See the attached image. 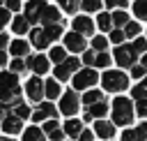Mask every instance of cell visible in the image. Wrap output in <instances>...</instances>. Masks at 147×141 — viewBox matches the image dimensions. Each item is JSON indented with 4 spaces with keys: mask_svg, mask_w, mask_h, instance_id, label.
Returning <instances> with one entry per match:
<instances>
[{
    "mask_svg": "<svg viewBox=\"0 0 147 141\" xmlns=\"http://www.w3.org/2000/svg\"><path fill=\"white\" fill-rule=\"evenodd\" d=\"M0 104L2 106H18L21 104V86L18 76L11 72H0Z\"/></svg>",
    "mask_w": 147,
    "mask_h": 141,
    "instance_id": "cell-1",
    "label": "cell"
},
{
    "mask_svg": "<svg viewBox=\"0 0 147 141\" xmlns=\"http://www.w3.org/2000/svg\"><path fill=\"white\" fill-rule=\"evenodd\" d=\"M133 116H136V109H133V102L129 97H115L113 99V106H110V118H113V125L117 127H126L133 123Z\"/></svg>",
    "mask_w": 147,
    "mask_h": 141,
    "instance_id": "cell-2",
    "label": "cell"
},
{
    "mask_svg": "<svg viewBox=\"0 0 147 141\" xmlns=\"http://www.w3.org/2000/svg\"><path fill=\"white\" fill-rule=\"evenodd\" d=\"M101 86L108 92H122V90L129 88V76L119 69H106L101 74Z\"/></svg>",
    "mask_w": 147,
    "mask_h": 141,
    "instance_id": "cell-3",
    "label": "cell"
},
{
    "mask_svg": "<svg viewBox=\"0 0 147 141\" xmlns=\"http://www.w3.org/2000/svg\"><path fill=\"white\" fill-rule=\"evenodd\" d=\"M96 81H99V74H96V69H92V67H83V69L76 72L74 79H71V83H74L76 90H92Z\"/></svg>",
    "mask_w": 147,
    "mask_h": 141,
    "instance_id": "cell-4",
    "label": "cell"
},
{
    "mask_svg": "<svg viewBox=\"0 0 147 141\" xmlns=\"http://www.w3.org/2000/svg\"><path fill=\"white\" fill-rule=\"evenodd\" d=\"M76 72H80V60L78 58H67L62 65L55 67V81H69V79H74Z\"/></svg>",
    "mask_w": 147,
    "mask_h": 141,
    "instance_id": "cell-5",
    "label": "cell"
},
{
    "mask_svg": "<svg viewBox=\"0 0 147 141\" xmlns=\"http://www.w3.org/2000/svg\"><path fill=\"white\" fill-rule=\"evenodd\" d=\"M78 106H80V97L76 95V90H67L60 97V111L64 116H76L78 113Z\"/></svg>",
    "mask_w": 147,
    "mask_h": 141,
    "instance_id": "cell-6",
    "label": "cell"
},
{
    "mask_svg": "<svg viewBox=\"0 0 147 141\" xmlns=\"http://www.w3.org/2000/svg\"><path fill=\"white\" fill-rule=\"evenodd\" d=\"M115 62L119 67H133L136 65V53L131 49V44H122V46H115V53H113Z\"/></svg>",
    "mask_w": 147,
    "mask_h": 141,
    "instance_id": "cell-7",
    "label": "cell"
},
{
    "mask_svg": "<svg viewBox=\"0 0 147 141\" xmlns=\"http://www.w3.org/2000/svg\"><path fill=\"white\" fill-rule=\"evenodd\" d=\"M44 90H46V81H41L39 76L28 79V83H25V95H28V99H32V102H39V104H41Z\"/></svg>",
    "mask_w": 147,
    "mask_h": 141,
    "instance_id": "cell-8",
    "label": "cell"
},
{
    "mask_svg": "<svg viewBox=\"0 0 147 141\" xmlns=\"http://www.w3.org/2000/svg\"><path fill=\"white\" fill-rule=\"evenodd\" d=\"M46 7H48L46 2H28V5H23V16L28 18L30 25L41 23V14H44Z\"/></svg>",
    "mask_w": 147,
    "mask_h": 141,
    "instance_id": "cell-9",
    "label": "cell"
},
{
    "mask_svg": "<svg viewBox=\"0 0 147 141\" xmlns=\"http://www.w3.org/2000/svg\"><path fill=\"white\" fill-rule=\"evenodd\" d=\"M57 116V109L51 104V102H41L34 111H32V120L34 123H46V120H55Z\"/></svg>",
    "mask_w": 147,
    "mask_h": 141,
    "instance_id": "cell-10",
    "label": "cell"
},
{
    "mask_svg": "<svg viewBox=\"0 0 147 141\" xmlns=\"http://www.w3.org/2000/svg\"><path fill=\"white\" fill-rule=\"evenodd\" d=\"M85 37L83 35H78V32H67L64 35V49L67 51H71V53H85Z\"/></svg>",
    "mask_w": 147,
    "mask_h": 141,
    "instance_id": "cell-11",
    "label": "cell"
},
{
    "mask_svg": "<svg viewBox=\"0 0 147 141\" xmlns=\"http://www.w3.org/2000/svg\"><path fill=\"white\" fill-rule=\"evenodd\" d=\"M28 67L34 72V76H39V79H41V74H46V72H48V67H51V60H48L44 53H39V55H32V58H28Z\"/></svg>",
    "mask_w": 147,
    "mask_h": 141,
    "instance_id": "cell-12",
    "label": "cell"
},
{
    "mask_svg": "<svg viewBox=\"0 0 147 141\" xmlns=\"http://www.w3.org/2000/svg\"><path fill=\"white\" fill-rule=\"evenodd\" d=\"M60 23H62V12H60V7L48 5V7L44 9V14H41V25H60Z\"/></svg>",
    "mask_w": 147,
    "mask_h": 141,
    "instance_id": "cell-13",
    "label": "cell"
},
{
    "mask_svg": "<svg viewBox=\"0 0 147 141\" xmlns=\"http://www.w3.org/2000/svg\"><path fill=\"white\" fill-rule=\"evenodd\" d=\"M74 32H78V35H83V37H87V35H92L94 32V23H92V18L90 16H76L74 18Z\"/></svg>",
    "mask_w": 147,
    "mask_h": 141,
    "instance_id": "cell-14",
    "label": "cell"
},
{
    "mask_svg": "<svg viewBox=\"0 0 147 141\" xmlns=\"http://www.w3.org/2000/svg\"><path fill=\"white\" fill-rule=\"evenodd\" d=\"M108 111H110V106L106 104V99H101V102H96V104L87 106V113H85V118H83V120H92V118H96V120H103Z\"/></svg>",
    "mask_w": 147,
    "mask_h": 141,
    "instance_id": "cell-15",
    "label": "cell"
},
{
    "mask_svg": "<svg viewBox=\"0 0 147 141\" xmlns=\"http://www.w3.org/2000/svg\"><path fill=\"white\" fill-rule=\"evenodd\" d=\"M2 132L5 134H18V132H23V120L21 118H16L14 113H7V118L2 120Z\"/></svg>",
    "mask_w": 147,
    "mask_h": 141,
    "instance_id": "cell-16",
    "label": "cell"
},
{
    "mask_svg": "<svg viewBox=\"0 0 147 141\" xmlns=\"http://www.w3.org/2000/svg\"><path fill=\"white\" fill-rule=\"evenodd\" d=\"M94 134L96 136H101V139H110V136H115V125H113V120H96L94 123Z\"/></svg>",
    "mask_w": 147,
    "mask_h": 141,
    "instance_id": "cell-17",
    "label": "cell"
},
{
    "mask_svg": "<svg viewBox=\"0 0 147 141\" xmlns=\"http://www.w3.org/2000/svg\"><path fill=\"white\" fill-rule=\"evenodd\" d=\"M51 42H48V37L44 35V30L41 28H32L30 30V46H34V49H46Z\"/></svg>",
    "mask_w": 147,
    "mask_h": 141,
    "instance_id": "cell-18",
    "label": "cell"
},
{
    "mask_svg": "<svg viewBox=\"0 0 147 141\" xmlns=\"http://www.w3.org/2000/svg\"><path fill=\"white\" fill-rule=\"evenodd\" d=\"M62 132H64L67 136H80V134H83V120H80V118H69V120H64Z\"/></svg>",
    "mask_w": 147,
    "mask_h": 141,
    "instance_id": "cell-19",
    "label": "cell"
},
{
    "mask_svg": "<svg viewBox=\"0 0 147 141\" xmlns=\"http://www.w3.org/2000/svg\"><path fill=\"white\" fill-rule=\"evenodd\" d=\"M28 51H30V44H28L25 39H14V42L9 44V53H11L14 58H23V55H28Z\"/></svg>",
    "mask_w": 147,
    "mask_h": 141,
    "instance_id": "cell-20",
    "label": "cell"
},
{
    "mask_svg": "<svg viewBox=\"0 0 147 141\" xmlns=\"http://www.w3.org/2000/svg\"><path fill=\"white\" fill-rule=\"evenodd\" d=\"M44 95H46V102H48V99H57V97H62L60 81H55V79L46 81V90H44Z\"/></svg>",
    "mask_w": 147,
    "mask_h": 141,
    "instance_id": "cell-21",
    "label": "cell"
},
{
    "mask_svg": "<svg viewBox=\"0 0 147 141\" xmlns=\"http://www.w3.org/2000/svg\"><path fill=\"white\" fill-rule=\"evenodd\" d=\"M122 141H147V134L140 127H131V129H124Z\"/></svg>",
    "mask_w": 147,
    "mask_h": 141,
    "instance_id": "cell-22",
    "label": "cell"
},
{
    "mask_svg": "<svg viewBox=\"0 0 147 141\" xmlns=\"http://www.w3.org/2000/svg\"><path fill=\"white\" fill-rule=\"evenodd\" d=\"M11 30H14L16 35H25V32L30 30L28 18H25V16H14V21H11Z\"/></svg>",
    "mask_w": 147,
    "mask_h": 141,
    "instance_id": "cell-23",
    "label": "cell"
},
{
    "mask_svg": "<svg viewBox=\"0 0 147 141\" xmlns=\"http://www.w3.org/2000/svg\"><path fill=\"white\" fill-rule=\"evenodd\" d=\"M23 141H46V134L41 132V127H28L23 132Z\"/></svg>",
    "mask_w": 147,
    "mask_h": 141,
    "instance_id": "cell-24",
    "label": "cell"
},
{
    "mask_svg": "<svg viewBox=\"0 0 147 141\" xmlns=\"http://www.w3.org/2000/svg\"><path fill=\"white\" fill-rule=\"evenodd\" d=\"M67 49L64 46H53L51 51H48V60L51 62H57V65H62L64 60H67V53H64Z\"/></svg>",
    "mask_w": 147,
    "mask_h": 141,
    "instance_id": "cell-25",
    "label": "cell"
},
{
    "mask_svg": "<svg viewBox=\"0 0 147 141\" xmlns=\"http://www.w3.org/2000/svg\"><path fill=\"white\" fill-rule=\"evenodd\" d=\"M110 16H113V28L119 30V25H124V28L129 25V14H126L124 9H117V12H113Z\"/></svg>",
    "mask_w": 147,
    "mask_h": 141,
    "instance_id": "cell-26",
    "label": "cell"
},
{
    "mask_svg": "<svg viewBox=\"0 0 147 141\" xmlns=\"http://www.w3.org/2000/svg\"><path fill=\"white\" fill-rule=\"evenodd\" d=\"M41 30H44V35L48 37V42H55L57 37H62V23L60 25H41Z\"/></svg>",
    "mask_w": 147,
    "mask_h": 141,
    "instance_id": "cell-27",
    "label": "cell"
},
{
    "mask_svg": "<svg viewBox=\"0 0 147 141\" xmlns=\"http://www.w3.org/2000/svg\"><path fill=\"white\" fill-rule=\"evenodd\" d=\"M28 69H30V67H28V60H23V58H14V60L9 62V72L16 74V76L23 74V72H28Z\"/></svg>",
    "mask_w": 147,
    "mask_h": 141,
    "instance_id": "cell-28",
    "label": "cell"
},
{
    "mask_svg": "<svg viewBox=\"0 0 147 141\" xmlns=\"http://www.w3.org/2000/svg\"><path fill=\"white\" fill-rule=\"evenodd\" d=\"M103 99V95H101V90H87V92H83V104L85 106H92V104H96V102H101Z\"/></svg>",
    "mask_w": 147,
    "mask_h": 141,
    "instance_id": "cell-29",
    "label": "cell"
},
{
    "mask_svg": "<svg viewBox=\"0 0 147 141\" xmlns=\"http://www.w3.org/2000/svg\"><path fill=\"white\" fill-rule=\"evenodd\" d=\"M96 25H99L101 30H115V28H113V16H110V14H101V12H99Z\"/></svg>",
    "mask_w": 147,
    "mask_h": 141,
    "instance_id": "cell-30",
    "label": "cell"
},
{
    "mask_svg": "<svg viewBox=\"0 0 147 141\" xmlns=\"http://www.w3.org/2000/svg\"><path fill=\"white\" fill-rule=\"evenodd\" d=\"M122 30H124V35L131 37V39H138V37H140V25H138V21H129V25L122 28Z\"/></svg>",
    "mask_w": 147,
    "mask_h": 141,
    "instance_id": "cell-31",
    "label": "cell"
},
{
    "mask_svg": "<svg viewBox=\"0 0 147 141\" xmlns=\"http://www.w3.org/2000/svg\"><path fill=\"white\" fill-rule=\"evenodd\" d=\"M106 46H108V39H106L103 35H96V37L92 39V51H96V53H106Z\"/></svg>",
    "mask_w": 147,
    "mask_h": 141,
    "instance_id": "cell-32",
    "label": "cell"
},
{
    "mask_svg": "<svg viewBox=\"0 0 147 141\" xmlns=\"http://www.w3.org/2000/svg\"><path fill=\"white\" fill-rule=\"evenodd\" d=\"M133 14H136V18H140V21H147V0H140V2H136V5H133Z\"/></svg>",
    "mask_w": 147,
    "mask_h": 141,
    "instance_id": "cell-33",
    "label": "cell"
},
{
    "mask_svg": "<svg viewBox=\"0 0 147 141\" xmlns=\"http://www.w3.org/2000/svg\"><path fill=\"white\" fill-rule=\"evenodd\" d=\"M124 39H126V35H124L122 28H119V30L115 28V30H110V35H108V42H113V44H117V46H122Z\"/></svg>",
    "mask_w": 147,
    "mask_h": 141,
    "instance_id": "cell-34",
    "label": "cell"
},
{
    "mask_svg": "<svg viewBox=\"0 0 147 141\" xmlns=\"http://www.w3.org/2000/svg\"><path fill=\"white\" fill-rule=\"evenodd\" d=\"M131 49H133V53H136V55H138V53H142V55H145V53H147V39H145V37L133 39V42H131Z\"/></svg>",
    "mask_w": 147,
    "mask_h": 141,
    "instance_id": "cell-35",
    "label": "cell"
},
{
    "mask_svg": "<svg viewBox=\"0 0 147 141\" xmlns=\"http://www.w3.org/2000/svg\"><path fill=\"white\" fill-rule=\"evenodd\" d=\"M78 7H80V2H74V0H64V2H60V12H64V14H76Z\"/></svg>",
    "mask_w": 147,
    "mask_h": 141,
    "instance_id": "cell-36",
    "label": "cell"
},
{
    "mask_svg": "<svg viewBox=\"0 0 147 141\" xmlns=\"http://www.w3.org/2000/svg\"><path fill=\"white\" fill-rule=\"evenodd\" d=\"M14 116H16V118H21V120H25L28 116H32V111L28 109V104H23V102H21L18 106H14Z\"/></svg>",
    "mask_w": 147,
    "mask_h": 141,
    "instance_id": "cell-37",
    "label": "cell"
},
{
    "mask_svg": "<svg viewBox=\"0 0 147 141\" xmlns=\"http://www.w3.org/2000/svg\"><path fill=\"white\" fill-rule=\"evenodd\" d=\"M80 7H83V12H99L101 9V2L99 0H83Z\"/></svg>",
    "mask_w": 147,
    "mask_h": 141,
    "instance_id": "cell-38",
    "label": "cell"
},
{
    "mask_svg": "<svg viewBox=\"0 0 147 141\" xmlns=\"http://www.w3.org/2000/svg\"><path fill=\"white\" fill-rule=\"evenodd\" d=\"M110 62H113V58H110L108 53H96V60H94V67H103V69H106V67H108Z\"/></svg>",
    "mask_w": 147,
    "mask_h": 141,
    "instance_id": "cell-39",
    "label": "cell"
},
{
    "mask_svg": "<svg viewBox=\"0 0 147 141\" xmlns=\"http://www.w3.org/2000/svg\"><path fill=\"white\" fill-rule=\"evenodd\" d=\"M55 129H60V123H57V118H55V120H46V123H44V127H41V132H44L46 136H48V134H53Z\"/></svg>",
    "mask_w": 147,
    "mask_h": 141,
    "instance_id": "cell-40",
    "label": "cell"
},
{
    "mask_svg": "<svg viewBox=\"0 0 147 141\" xmlns=\"http://www.w3.org/2000/svg\"><path fill=\"white\" fill-rule=\"evenodd\" d=\"M131 76H133V79H140V81H142V79L147 76V69H145L142 65H138V62H136V65L131 67Z\"/></svg>",
    "mask_w": 147,
    "mask_h": 141,
    "instance_id": "cell-41",
    "label": "cell"
},
{
    "mask_svg": "<svg viewBox=\"0 0 147 141\" xmlns=\"http://www.w3.org/2000/svg\"><path fill=\"white\" fill-rule=\"evenodd\" d=\"M136 111H138V116H140V118H147V99L136 102Z\"/></svg>",
    "mask_w": 147,
    "mask_h": 141,
    "instance_id": "cell-42",
    "label": "cell"
},
{
    "mask_svg": "<svg viewBox=\"0 0 147 141\" xmlns=\"http://www.w3.org/2000/svg\"><path fill=\"white\" fill-rule=\"evenodd\" d=\"M94 60H96V51H85L83 53V62L85 65H94Z\"/></svg>",
    "mask_w": 147,
    "mask_h": 141,
    "instance_id": "cell-43",
    "label": "cell"
},
{
    "mask_svg": "<svg viewBox=\"0 0 147 141\" xmlns=\"http://www.w3.org/2000/svg\"><path fill=\"white\" fill-rule=\"evenodd\" d=\"M9 23V9L7 7H0V28H5Z\"/></svg>",
    "mask_w": 147,
    "mask_h": 141,
    "instance_id": "cell-44",
    "label": "cell"
},
{
    "mask_svg": "<svg viewBox=\"0 0 147 141\" xmlns=\"http://www.w3.org/2000/svg\"><path fill=\"white\" fill-rule=\"evenodd\" d=\"M9 44H11V42H9V35H7V32H0V51H5Z\"/></svg>",
    "mask_w": 147,
    "mask_h": 141,
    "instance_id": "cell-45",
    "label": "cell"
},
{
    "mask_svg": "<svg viewBox=\"0 0 147 141\" xmlns=\"http://www.w3.org/2000/svg\"><path fill=\"white\" fill-rule=\"evenodd\" d=\"M78 141H94V132H90V129H83V134L78 136Z\"/></svg>",
    "mask_w": 147,
    "mask_h": 141,
    "instance_id": "cell-46",
    "label": "cell"
},
{
    "mask_svg": "<svg viewBox=\"0 0 147 141\" xmlns=\"http://www.w3.org/2000/svg\"><path fill=\"white\" fill-rule=\"evenodd\" d=\"M48 139H51V141H62V139H64V132H62V129H55L53 134H48Z\"/></svg>",
    "mask_w": 147,
    "mask_h": 141,
    "instance_id": "cell-47",
    "label": "cell"
},
{
    "mask_svg": "<svg viewBox=\"0 0 147 141\" xmlns=\"http://www.w3.org/2000/svg\"><path fill=\"white\" fill-rule=\"evenodd\" d=\"M106 7H110V9H122V7H126V2H115V0H110V2H106Z\"/></svg>",
    "mask_w": 147,
    "mask_h": 141,
    "instance_id": "cell-48",
    "label": "cell"
},
{
    "mask_svg": "<svg viewBox=\"0 0 147 141\" xmlns=\"http://www.w3.org/2000/svg\"><path fill=\"white\" fill-rule=\"evenodd\" d=\"M5 65H7V53H5V51H0V69H2Z\"/></svg>",
    "mask_w": 147,
    "mask_h": 141,
    "instance_id": "cell-49",
    "label": "cell"
},
{
    "mask_svg": "<svg viewBox=\"0 0 147 141\" xmlns=\"http://www.w3.org/2000/svg\"><path fill=\"white\" fill-rule=\"evenodd\" d=\"M5 118H7V106H2V104H0V125H2V120H5Z\"/></svg>",
    "mask_w": 147,
    "mask_h": 141,
    "instance_id": "cell-50",
    "label": "cell"
},
{
    "mask_svg": "<svg viewBox=\"0 0 147 141\" xmlns=\"http://www.w3.org/2000/svg\"><path fill=\"white\" fill-rule=\"evenodd\" d=\"M7 7H9V12H16V9H18V7H21V5H18V2H14V0H11V2H7Z\"/></svg>",
    "mask_w": 147,
    "mask_h": 141,
    "instance_id": "cell-51",
    "label": "cell"
},
{
    "mask_svg": "<svg viewBox=\"0 0 147 141\" xmlns=\"http://www.w3.org/2000/svg\"><path fill=\"white\" fill-rule=\"evenodd\" d=\"M140 65H142V67H145V69H147V53H145V55H142V60H140Z\"/></svg>",
    "mask_w": 147,
    "mask_h": 141,
    "instance_id": "cell-52",
    "label": "cell"
},
{
    "mask_svg": "<svg viewBox=\"0 0 147 141\" xmlns=\"http://www.w3.org/2000/svg\"><path fill=\"white\" fill-rule=\"evenodd\" d=\"M140 86H142V88H145V90H147V76H145V79H142V81H140Z\"/></svg>",
    "mask_w": 147,
    "mask_h": 141,
    "instance_id": "cell-53",
    "label": "cell"
},
{
    "mask_svg": "<svg viewBox=\"0 0 147 141\" xmlns=\"http://www.w3.org/2000/svg\"><path fill=\"white\" fill-rule=\"evenodd\" d=\"M140 129H142V132L147 134V123H142V125H140Z\"/></svg>",
    "mask_w": 147,
    "mask_h": 141,
    "instance_id": "cell-54",
    "label": "cell"
},
{
    "mask_svg": "<svg viewBox=\"0 0 147 141\" xmlns=\"http://www.w3.org/2000/svg\"><path fill=\"white\" fill-rule=\"evenodd\" d=\"M0 141H14L11 136H0Z\"/></svg>",
    "mask_w": 147,
    "mask_h": 141,
    "instance_id": "cell-55",
    "label": "cell"
}]
</instances>
